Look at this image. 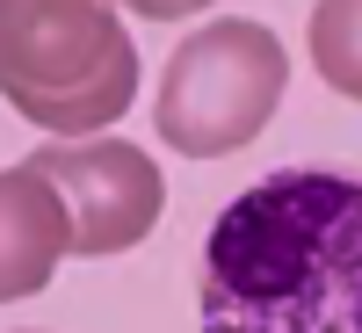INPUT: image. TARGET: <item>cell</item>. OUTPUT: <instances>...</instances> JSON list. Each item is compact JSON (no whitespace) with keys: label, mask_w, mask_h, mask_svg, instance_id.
Segmentation results:
<instances>
[{"label":"cell","mask_w":362,"mask_h":333,"mask_svg":"<svg viewBox=\"0 0 362 333\" xmlns=\"http://www.w3.org/2000/svg\"><path fill=\"white\" fill-rule=\"evenodd\" d=\"M203 333H362V174L276 167L203 239Z\"/></svg>","instance_id":"1"},{"label":"cell","mask_w":362,"mask_h":333,"mask_svg":"<svg viewBox=\"0 0 362 333\" xmlns=\"http://www.w3.org/2000/svg\"><path fill=\"white\" fill-rule=\"evenodd\" d=\"M0 87L44 131H102L138 95V51L102 0H15L0 15Z\"/></svg>","instance_id":"2"},{"label":"cell","mask_w":362,"mask_h":333,"mask_svg":"<svg viewBox=\"0 0 362 333\" xmlns=\"http://www.w3.org/2000/svg\"><path fill=\"white\" fill-rule=\"evenodd\" d=\"M283 87H290V58L276 44V29L247 15H218L167 58L153 124L174 153L218 160V153H239L247 138H261Z\"/></svg>","instance_id":"3"},{"label":"cell","mask_w":362,"mask_h":333,"mask_svg":"<svg viewBox=\"0 0 362 333\" xmlns=\"http://www.w3.org/2000/svg\"><path fill=\"white\" fill-rule=\"evenodd\" d=\"M51 181L58 210H66V239L73 254H124L153 232L160 203H167V181L160 167L138 153L131 138H87V145H37L29 153Z\"/></svg>","instance_id":"4"},{"label":"cell","mask_w":362,"mask_h":333,"mask_svg":"<svg viewBox=\"0 0 362 333\" xmlns=\"http://www.w3.org/2000/svg\"><path fill=\"white\" fill-rule=\"evenodd\" d=\"M0 225H8V247H0V297H37L51 283L58 254H73L66 239V210H58L51 181L37 167H8V181H0Z\"/></svg>","instance_id":"5"},{"label":"cell","mask_w":362,"mask_h":333,"mask_svg":"<svg viewBox=\"0 0 362 333\" xmlns=\"http://www.w3.org/2000/svg\"><path fill=\"white\" fill-rule=\"evenodd\" d=\"M312 66L334 95L362 102V0H326L312 15Z\"/></svg>","instance_id":"6"}]
</instances>
